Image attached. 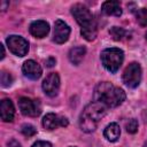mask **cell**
Segmentation results:
<instances>
[{"instance_id": "6da1fadb", "label": "cell", "mask_w": 147, "mask_h": 147, "mask_svg": "<svg viewBox=\"0 0 147 147\" xmlns=\"http://www.w3.org/2000/svg\"><path fill=\"white\" fill-rule=\"evenodd\" d=\"M94 99L106 107H117L125 100V93L122 88L116 87L108 82H103L95 87Z\"/></svg>"}, {"instance_id": "7a4b0ae2", "label": "cell", "mask_w": 147, "mask_h": 147, "mask_svg": "<svg viewBox=\"0 0 147 147\" xmlns=\"http://www.w3.org/2000/svg\"><path fill=\"white\" fill-rule=\"evenodd\" d=\"M71 14L76 18L77 23L82 26V36L88 41L94 40L96 37V24L88 8L82 3H76L71 8Z\"/></svg>"}, {"instance_id": "3957f363", "label": "cell", "mask_w": 147, "mask_h": 147, "mask_svg": "<svg viewBox=\"0 0 147 147\" xmlns=\"http://www.w3.org/2000/svg\"><path fill=\"white\" fill-rule=\"evenodd\" d=\"M124 60V53L119 48H106L101 53V61L103 67L109 72H116Z\"/></svg>"}, {"instance_id": "277c9868", "label": "cell", "mask_w": 147, "mask_h": 147, "mask_svg": "<svg viewBox=\"0 0 147 147\" xmlns=\"http://www.w3.org/2000/svg\"><path fill=\"white\" fill-rule=\"evenodd\" d=\"M140 80H141V68L139 63L137 62L130 63L123 72V83L126 86L134 88L140 84Z\"/></svg>"}, {"instance_id": "5b68a950", "label": "cell", "mask_w": 147, "mask_h": 147, "mask_svg": "<svg viewBox=\"0 0 147 147\" xmlns=\"http://www.w3.org/2000/svg\"><path fill=\"white\" fill-rule=\"evenodd\" d=\"M18 107L23 115L30 117H37L41 113V106L39 100L30 99V98H21L18 100Z\"/></svg>"}, {"instance_id": "8992f818", "label": "cell", "mask_w": 147, "mask_h": 147, "mask_svg": "<svg viewBox=\"0 0 147 147\" xmlns=\"http://www.w3.org/2000/svg\"><path fill=\"white\" fill-rule=\"evenodd\" d=\"M7 45L10 52L17 56H24L29 52V42L21 36H9Z\"/></svg>"}, {"instance_id": "52a82bcc", "label": "cell", "mask_w": 147, "mask_h": 147, "mask_svg": "<svg viewBox=\"0 0 147 147\" xmlns=\"http://www.w3.org/2000/svg\"><path fill=\"white\" fill-rule=\"evenodd\" d=\"M106 111H107V107L103 103H101L99 101H94V102L88 103L85 107L82 115L98 123V121L101 119L106 115Z\"/></svg>"}, {"instance_id": "ba28073f", "label": "cell", "mask_w": 147, "mask_h": 147, "mask_svg": "<svg viewBox=\"0 0 147 147\" xmlns=\"http://www.w3.org/2000/svg\"><path fill=\"white\" fill-rule=\"evenodd\" d=\"M59 88H60V77L56 72H51L46 76V78L44 79L42 82V90L44 92L53 98L59 92Z\"/></svg>"}, {"instance_id": "9c48e42d", "label": "cell", "mask_w": 147, "mask_h": 147, "mask_svg": "<svg viewBox=\"0 0 147 147\" xmlns=\"http://www.w3.org/2000/svg\"><path fill=\"white\" fill-rule=\"evenodd\" d=\"M69 34H70L69 25L65 22L57 20L54 24V41L56 44H63L68 40Z\"/></svg>"}, {"instance_id": "30bf717a", "label": "cell", "mask_w": 147, "mask_h": 147, "mask_svg": "<svg viewBox=\"0 0 147 147\" xmlns=\"http://www.w3.org/2000/svg\"><path fill=\"white\" fill-rule=\"evenodd\" d=\"M42 125L47 130H54L59 126H67L68 125V119L65 117H60L55 114H47L42 118Z\"/></svg>"}, {"instance_id": "8fae6325", "label": "cell", "mask_w": 147, "mask_h": 147, "mask_svg": "<svg viewBox=\"0 0 147 147\" xmlns=\"http://www.w3.org/2000/svg\"><path fill=\"white\" fill-rule=\"evenodd\" d=\"M22 71H23V74L28 77V78H30V79H32V80H37L38 78H40V76H41V67L36 62V61H33V60H28V61H25L24 63H23V67H22Z\"/></svg>"}, {"instance_id": "7c38bea8", "label": "cell", "mask_w": 147, "mask_h": 147, "mask_svg": "<svg viewBox=\"0 0 147 147\" xmlns=\"http://www.w3.org/2000/svg\"><path fill=\"white\" fill-rule=\"evenodd\" d=\"M30 33L36 37V38H44L48 32H49V24L46 21L39 20V21H34L30 24Z\"/></svg>"}, {"instance_id": "4fadbf2b", "label": "cell", "mask_w": 147, "mask_h": 147, "mask_svg": "<svg viewBox=\"0 0 147 147\" xmlns=\"http://www.w3.org/2000/svg\"><path fill=\"white\" fill-rule=\"evenodd\" d=\"M0 109H1V119L3 122H11L14 119L15 108H14V105H13L11 100L3 99L1 101Z\"/></svg>"}, {"instance_id": "5bb4252c", "label": "cell", "mask_w": 147, "mask_h": 147, "mask_svg": "<svg viewBox=\"0 0 147 147\" xmlns=\"http://www.w3.org/2000/svg\"><path fill=\"white\" fill-rule=\"evenodd\" d=\"M101 10L106 15L110 16H121L122 15V8L118 1H106L101 6Z\"/></svg>"}, {"instance_id": "9a60e30c", "label": "cell", "mask_w": 147, "mask_h": 147, "mask_svg": "<svg viewBox=\"0 0 147 147\" xmlns=\"http://www.w3.org/2000/svg\"><path fill=\"white\" fill-rule=\"evenodd\" d=\"M119 134H121V129L118 126V124L116 123H110L106 126L105 131H103V136L105 138L108 140V141H116L118 138H119Z\"/></svg>"}, {"instance_id": "2e32d148", "label": "cell", "mask_w": 147, "mask_h": 147, "mask_svg": "<svg viewBox=\"0 0 147 147\" xmlns=\"http://www.w3.org/2000/svg\"><path fill=\"white\" fill-rule=\"evenodd\" d=\"M85 53H86V49L83 46H77V47H74V48H71L69 51L68 56H69L70 62L77 65L83 61Z\"/></svg>"}, {"instance_id": "e0dca14e", "label": "cell", "mask_w": 147, "mask_h": 147, "mask_svg": "<svg viewBox=\"0 0 147 147\" xmlns=\"http://www.w3.org/2000/svg\"><path fill=\"white\" fill-rule=\"evenodd\" d=\"M79 122H80L82 130L85 131V132H93L96 127V122H94V121H92V119H90V118H87L83 115H80V121Z\"/></svg>"}, {"instance_id": "ac0fdd59", "label": "cell", "mask_w": 147, "mask_h": 147, "mask_svg": "<svg viewBox=\"0 0 147 147\" xmlns=\"http://www.w3.org/2000/svg\"><path fill=\"white\" fill-rule=\"evenodd\" d=\"M109 33L110 36L115 39V40H121L123 39V37L125 36V30L123 28H118V26H113L110 30H109Z\"/></svg>"}, {"instance_id": "d6986e66", "label": "cell", "mask_w": 147, "mask_h": 147, "mask_svg": "<svg viewBox=\"0 0 147 147\" xmlns=\"http://www.w3.org/2000/svg\"><path fill=\"white\" fill-rule=\"evenodd\" d=\"M137 22L141 26L147 25V8H141L137 11Z\"/></svg>"}, {"instance_id": "ffe728a7", "label": "cell", "mask_w": 147, "mask_h": 147, "mask_svg": "<svg viewBox=\"0 0 147 147\" xmlns=\"http://www.w3.org/2000/svg\"><path fill=\"white\" fill-rule=\"evenodd\" d=\"M21 131H22V133H23L24 136H26V137H31V136L36 134V129H34V126L31 125V124H23L22 127H21Z\"/></svg>"}, {"instance_id": "44dd1931", "label": "cell", "mask_w": 147, "mask_h": 147, "mask_svg": "<svg viewBox=\"0 0 147 147\" xmlns=\"http://www.w3.org/2000/svg\"><path fill=\"white\" fill-rule=\"evenodd\" d=\"M137 130H138V122H137V119H134V118L129 119V122L126 123V131L129 133H136Z\"/></svg>"}, {"instance_id": "7402d4cb", "label": "cell", "mask_w": 147, "mask_h": 147, "mask_svg": "<svg viewBox=\"0 0 147 147\" xmlns=\"http://www.w3.org/2000/svg\"><path fill=\"white\" fill-rule=\"evenodd\" d=\"M13 82V78L11 76L6 72V71H2L1 72V83H2V86H9Z\"/></svg>"}, {"instance_id": "603a6c76", "label": "cell", "mask_w": 147, "mask_h": 147, "mask_svg": "<svg viewBox=\"0 0 147 147\" xmlns=\"http://www.w3.org/2000/svg\"><path fill=\"white\" fill-rule=\"evenodd\" d=\"M31 147H52V144L48 141H37Z\"/></svg>"}, {"instance_id": "cb8c5ba5", "label": "cell", "mask_w": 147, "mask_h": 147, "mask_svg": "<svg viewBox=\"0 0 147 147\" xmlns=\"http://www.w3.org/2000/svg\"><path fill=\"white\" fill-rule=\"evenodd\" d=\"M55 62H56V61H55V59H54V57H49V59H47V60H46V65L51 68V67H53V65L55 64Z\"/></svg>"}, {"instance_id": "d4e9b609", "label": "cell", "mask_w": 147, "mask_h": 147, "mask_svg": "<svg viewBox=\"0 0 147 147\" xmlns=\"http://www.w3.org/2000/svg\"><path fill=\"white\" fill-rule=\"evenodd\" d=\"M7 147H21V145L18 144V141H16V140H10L9 142H8V146Z\"/></svg>"}, {"instance_id": "484cf974", "label": "cell", "mask_w": 147, "mask_h": 147, "mask_svg": "<svg viewBox=\"0 0 147 147\" xmlns=\"http://www.w3.org/2000/svg\"><path fill=\"white\" fill-rule=\"evenodd\" d=\"M0 48H1V60H2L5 57V48H3L2 45H0Z\"/></svg>"}, {"instance_id": "4316f807", "label": "cell", "mask_w": 147, "mask_h": 147, "mask_svg": "<svg viewBox=\"0 0 147 147\" xmlns=\"http://www.w3.org/2000/svg\"><path fill=\"white\" fill-rule=\"evenodd\" d=\"M144 147H147V141H146V142L144 144Z\"/></svg>"}, {"instance_id": "83f0119b", "label": "cell", "mask_w": 147, "mask_h": 147, "mask_svg": "<svg viewBox=\"0 0 147 147\" xmlns=\"http://www.w3.org/2000/svg\"><path fill=\"white\" fill-rule=\"evenodd\" d=\"M146 39H147V33H146Z\"/></svg>"}]
</instances>
